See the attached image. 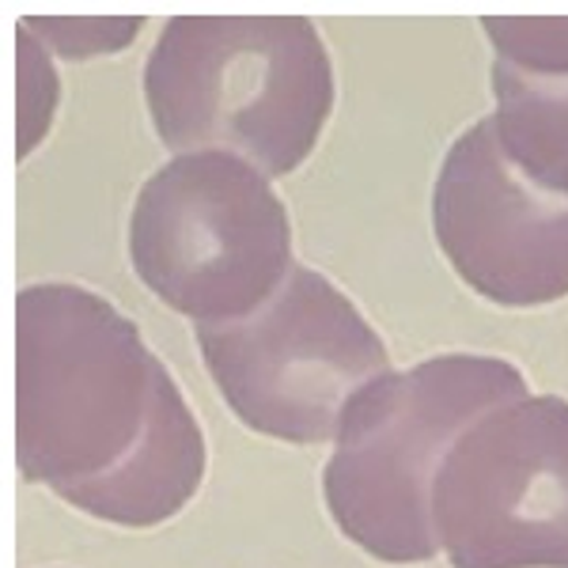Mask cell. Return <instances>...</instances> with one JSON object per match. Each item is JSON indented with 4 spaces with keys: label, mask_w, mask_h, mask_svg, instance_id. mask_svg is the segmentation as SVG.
Returning a JSON list of instances; mask_svg holds the SVG:
<instances>
[{
    "label": "cell",
    "mask_w": 568,
    "mask_h": 568,
    "mask_svg": "<svg viewBox=\"0 0 568 568\" xmlns=\"http://www.w3.org/2000/svg\"><path fill=\"white\" fill-rule=\"evenodd\" d=\"M493 99L500 152L546 194L568 197V77H527L493 61Z\"/></svg>",
    "instance_id": "9"
},
{
    "label": "cell",
    "mask_w": 568,
    "mask_h": 568,
    "mask_svg": "<svg viewBox=\"0 0 568 568\" xmlns=\"http://www.w3.org/2000/svg\"><path fill=\"white\" fill-rule=\"evenodd\" d=\"M155 356L114 304L80 284L16 296V463L31 485L88 481L136 444Z\"/></svg>",
    "instance_id": "3"
},
{
    "label": "cell",
    "mask_w": 568,
    "mask_h": 568,
    "mask_svg": "<svg viewBox=\"0 0 568 568\" xmlns=\"http://www.w3.org/2000/svg\"><path fill=\"white\" fill-rule=\"evenodd\" d=\"M130 258L152 296L197 326L254 315L296 265L273 182L227 152H179L144 182Z\"/></svg>",
    "instance_id": "4"
},
{
    "label": "cell",
    "mask_w": 568,
    "mask_h": 568,
    "mask_svg": "<svg viewBox=\"0 0 568 568\" xmlns=\"http://www.w3.org/2000/svg\"><path fill=\"white\" fill-rule=\"evenodd\" d=\"M197 349L227 409L284 444L334 439L353 394L390 372L353 300L300 262L254 315L197 326Z\"/></svg>",
    "instance_id": "5"
},
{
    "label": "cell",
    "mask_w": 568,
    "mask_h": 568,
    "mask_svg": "<svg viewBox=\"0 0 568 568\" xmlns=\"http://www.w3.org/2000/svg\"><path fill=\"white\" fill-rule=\"evenodd\" d=\"M23 23L34 39H42L50 50H58L69 61L114 53L122 45H130L133 34L141 31V20H65V16L42 20V16H31Z\"/></svg>",
    "instance_id": "11"
},
{
    "label": "cell",
    "mask_w": 568,
    "mask_h": 568,
    "mask_svg": "<svg viewBox=\"0 0 568 568\" xmlns=\"http://www.w3.org/2000/svg\"><path fill=\"white\" fill-rule=\"evenodd\" d=\"M144 99L171 152H227L277 179L315 152L334 65L304 16H179L149 53Z\"/></svg>",
    "instance_id": "1"
},
{
    "label": "cell",
    "mask_w": 568,
    "mask_h": 568,
    "mask_svg": "<svg viewBox=\"0 0 568 568\" xmlns=\"http://www.w3.org/2000/svg\"><path fill=\"white\" fill-rule=\"evenodd\" d=\"M58 106V77L50 72L39 39L20 27V155L39 144Z\"/></svg>",
    "instance_id": "12"
},
{
    "label": "cell",
    "mask_w": 568,
    "mask_h": 568,
    "mask_svg": "<svg viewBox=\"0 0 568 568\" xmlns=\"http://www.w3.org/2000/svg\"><path fill=\"white\" fill-rule=\"evenodd\" d=\"M524 394L527 379L500 356L452 353L375 375L345 406L323 474L334 524L375 561H433L439 463L474 420Z\"/></svg>",
    "instance_id": "2"
},
{
    "label": "cell",
    "mask_w": 568,
    "mask_h": 568,
    "mask_svg": "<svg viewBox=\"0 0 568 568\" xmlns=\"http://www.w3.org/2000/svg\"><path fill=\"white\" fill-rule=\"evenodd\" d=\"M433 227L452 270L493 304L542 307L568 296V197L546 194L500 152L489 118L439 163Z\"/></svg>",
    "instance_id": "7"
},
{
    "label": "cell",
    "mask_w": 568,
    "mask_h": 568,
    "mask_svg": "<svg viewBox=\"0 0 568 568\" xmlns=\"http://www.w3.org/2000/svg\"><path fill=\"white\" fill-rule=\"evenodd\" d=\"M205 478V436L171 372L155 361L149 417L110 470L58 489L61 500L118 527H155L179 516Z\"/></svg>",
    "instance_id": "8"
},
{
    "label": "cell",
    "mask_w": 568,
    "mask_h": 568,
    "mask_svg": "<svg viewBox=\"0 0 568 568\" xmlns=\"http://www.w3.org/2000/svg\"><path fill=\"white\" fill-rule=\"evenodd\" d=\"M481 27L500 65H511L527 77H568V20L489 16Z\"/></svg>",
    "instance_id": "10"
},
{
    "label": "cell",
    "mask_w": 568,
    "mask_h": 568,
    "mask_svg": "<svg viewBox=\"0 0 568 568\" xmlns=\"http://www.w3.org/2000/svg\"><path fill=\"white\" fill-rule=\"evenodd\" d=\"M455 568H568V402L524 394L455 439L433 481Z\"/></svg>",
    "instance_id": "6"
}]
</instances>
